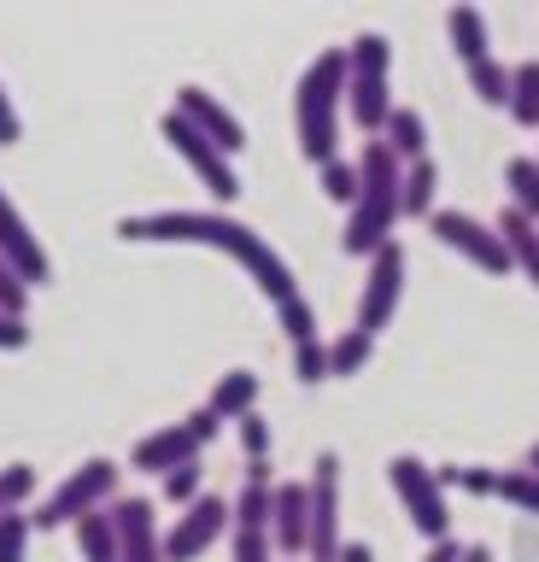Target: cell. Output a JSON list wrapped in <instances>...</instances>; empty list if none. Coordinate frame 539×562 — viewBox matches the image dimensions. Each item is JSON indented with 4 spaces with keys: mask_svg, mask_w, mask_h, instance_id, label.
<instances>
[{
    "mask_svg": "<svg viewBox=\"0 0 539 562\" xmlns=\"http://www.w3.org/2000/svg\"><path fill=\"white\" fill-rule=\"evenodd\" d=\"M521 130H539V59L510 65V105H504Z\"/></svg>",
    "mask_w": 539,
    "mask_h": 562,
    "instance_id": "7402d4cb",
    "label": "cell"
},
{
    "mask_svg": "<svg viewBox=\"0 0 539 562\" xmlns=\"http://www.w3.org/2000/svg\"><path fill=\"white\" fill-rule=\"evenodd\" d=\"M188 422H194V434H200V446H212V439H217V428H223V422H217L212 411H205V404H200V411H188Z\"/></svg>",
    "mask_w": 539,
    "mask_h": 562,
    "instance_id": "f35d334b",
    "label": "cell"
},
{
    "mask_svg": "<svg viewBox=\"0 0 539 562\" xmlns=\"http://www.w3.org/2000/svg\"><path fill=\"white\" fill-rule=\"evenodd\" d=\"M0 258L12 263V270L24 276V288H42V281H54V258H47V246L36 240V228L19 205H12V193L0 188Z\"/></svg>",
    "mask_w": 539,
    "mask_h": 562,
    "instance_id": "4fadbf2b",
    "label": "cell"
},
{
    "mask_svg": "<svg viewBox=\"0 0 539 562\" xmlns=\"http://www.w3.org/2000/svg\"><path fill=\"white\" fill-rule=\"evenodd\" d=\"M340 105H346V47H323L293 88V130L311 165L340 158Z\"/></svg>",
    "mask_w": 539,
    "mask_h": 562,
    "instance_id": "3957f363",
    "label": "cell"
},
{
    "mask_svg": "<svg viewBox=\"0 0 539 562\" xmlns=\"http://www.w3.org/2000/svg\"><path fill=\"white\" fill-rule=\"evenodd\" d=\"M504 188H510V211L539 223V158H510L504 165Z\"/></svg>",
    "mask_w": 539,
    "mask_h": 562,
    "instance_id": "d4e9b609",
    "label": "cell"
},
{
    "mask_svg": "<svg viewBox=\"0 0 539 562\" xmlns=\"http://www.w3.org/2000/svg\"><path fill=\"white\" fill-rule=\"evenodd\" d=\"M170 112L194 123V130H200L205 140H212L217 153H229V158H235L240 147H247V123H240V117L229 112V105H223V100L212 94V88L182 82V88H177V105H170Z\"/></svg>",
    "mask_w": 539,
    "mask_h": 562,
    "instance_id": "7c38bea8",
    "label": "cell"
},
{
    "mask_svg": "<svg viewBox=\"0 0 539 562\" xmlns=\"http://www.w3.org/2000/svg\"><path fill=\"white\" fill-rule=\"evenodd\" d=\"M423 562H463V544L458 539H440V544H428Z\"/></svg>",
    "mask_w": 539,
    "mask_h": 562,
    "instance_id": "ab89813d",
    "label": "cell"
},
{
    "mask_svg": "<svg viewBox=\"0 0 539 562\" xmlns=\"http://www.w3.org/2000/svg\"><path fill=\"white\" fill-rule=\"evenodd\" d=\"M434 474H440V486H463V492H475V498L498 492V469H434Z\"/></svg>",
    "mask_w": 539,
    "mask_h": 562,
    "instance_id": "d590c367",
    "label": "cell"
},
{
    "mask_svg": "<svg viewBox=\"0 0 539 562\" xmlns=\"http://www.w3.org/2000/svg\"><path fill=\"white\" fill-rule=\"evenodd\" d=\"M117 240H135V246H212V252L235 258L240 270L258 281V293H265L276 311H282L288 299H300V281H293L288 258L276 252L252 223L229 217V211H135V217L117 223Z\"/></svg>",
    "mask_w": 539,
    "mask_h": 562,
    "instance_id": "6da1fadb",
    "label": "cell"
},
{
    "mask_svg": "<svg viewBox=\"0 0 539 562\" xmlns=\"http://www.w3.org/2000/svg\"><path fill=\"white\" fill-rule=\"evenodd\" d=\"M446 35H451V47H458L463 70L481 65V59H493V42H486V12L481 7H451L446 12Z\"/></svg>",
    "mask_w": 539,
    "mask_h": 562,
    "instance_id": "ffe728a7",
    "label": "cell"
},
{
    "mask_svg": "<svg viewBox=\"0 0 539 562\" xmlns=\"http://www.w3.org/2000/svg\"><path fill=\"white\" fill-rule=\"evenodd\" d=\"M428 228H434V240L451 246L458 258H469L475 270H486V276H510V252H504V240H498L493 223L469 217V211H434Z\"/></svg>",
    "mask_w": 539,
    "mask_h": 562,
    "instance_id": "9c48e42d",
    "label": "cell"
},
{
    "mask_svg": "<svg viewBox=\"0 0 539 562\" xmlns=\"http://www.w3.org/2000/svg\"><path fill=\"white\" fill-rule=\"evenodd\" d=\"M24 311H30V288H24V276L12 270L7 258H0V316H12V323H24Z\"/></svg>",
    "mask_w": 539,
    "mask_h": 562,
    "instance_id": "d6a6232c",
    "label": "cell"
},
{
    "mask_svg": "<svg viewBox=\"0 0 539 562\" xmlns=\"http://www.w3.org/2000/svg\"><path fill=\"white\" fill-rule=\"evenodd\" d=\"M159 135L170 140V153H177L182 165H188V170H194L200 182H205V193H212L217 205H235V200H240V176H235V158H229V153H217L212 140H205V135H200V130H194V123H188V117L165 112V117H159Z\"/></svg>",
    "mask_w": 539,
    "mask_h": 562,
    "instance_id": "52a82bcc",
    "label": "cell"
},
{
    "mask_svg": "<svg viewBox=\"0 0 539 562\" xmlns=\"http://www.w3.org/2000/svg\"><path fill=\"white\" fill-rule=\"evenodd\" d=\"M335 562H375V551L363 539H340V557Z\"/></svg>",
    "mask_w": 539,
    "mask_h": 562,
    "instance_id": "60d3db41",
    "label": "cell"
},
{
    "mask_svg": "<svg viewBox=\"0 0 539 562\" xmlns=\"http://www.w3.org/2000/svg\"><path fill=\"white\" fill-rule=\"evenodd\" d=\"M521 469H528V474H539V439L528 446V457H521Z\"/></svg>",
    "mask_w": 539,
    "mask_h": 562,
    "instance_id": "7bdbcfd3",
    "label": "cell"
},
{
    "mask_svg": "<svg viewBox=\"0 0 539 562\" xmlns=\"http://www.w3.org/2000/svg\"><path fill=\"white\" fill-rule=\"evenodd\" d=\"M388 481H393V492H398V504H405V516H411L416 533H423L428 544L451 539V504H446V486H440V474H434L423 457L398 451L393 463H388Z\"/></svg>",
    "mask_w": 539,
    "mask_h": 562,
    "instance_id": "8992f818",
    "label": "cell"
},
{
    "mask_svg": "<svg viewBox=\"0 0 539 562\" xmlns=\"http://www.w3.org/2000/svg\"><path fill=\"white\" fill-rule=\"evenodd\" d=\"M311 544H305V557L311 562H335L340 557V457L335 451H323L317 463H311Z\"/></svg>",
    "mask_w": 539,
    "mask_h": 562,
    "instance_id": "ba28073f",
    "label": "cell"
},
{
    "mask_svg": "<svg viewBox=\"0 0 539 562\" xmlns=\"http://www.w3.org/2000/svg\"><path fill=\"white\" fill-rule=\"evenodd\" d=\"M398 193H405V165L393 158L388 140H363L358 200H352V211H346V235H340V246L352 258H375L381 246L393 240V223L405 217V211H398Z\"/></svg>",
    "mask_w": 539,
    "mask_h": 562,
    "instance_id": "7a4b0ae2",
    "label": "cell"
},
{
    "mask_svg": "<svg viewBox=\"0 0 539 562\" xmlns=\"http://www.w3.org/2000/svg\"><path fill=\"white\" fill-rule=\"evenodd\" d=\"M229 527H235L229 504H223L217 492H200V498L177 516V527L165 533V562H194V557H205L223 533H229Z\"/></svg>",
    "mask_w": 539,
    "mask_h": 562,
    "instance_id": "8fae6325",
    "label": "cell"
},
{
    "mask_svg": "<svg viewBox=\"0 0 539 562\" xmlns=\"http://www.w3.org/2000/svg\"><path fill=\"white\" fill-rule=\"evenodd\" d=\"M293 375H300L305 386L328 381V340H305V346H293Z\"/></svg>",
    "mask_w": 539,
    "mask_h": 562,
    "instance_id": "836d02e7",
    "label": "cell"
},
{
    "mask_svg": "<svg viewBox=\"0 0 539 562\" xmlns=\"http://www.w3.org/2000/svg\"><path fill=\"white\" fill-rule=\"evenodd\" d=\"M493 228H498L504 252H510V270H521V276H528L534 288H539V223H528L521 211H510V205H504Z\"/></svg>",
    "mask_w": 539,
    "mask_h": 562,
    "instance_id": "e0dca14e",
    "label": "cell"
},
{
    "mask_svg": "<svg viewBox=\"0 0 539 562\" xmlns=\"http://www.w3.org/2000/svg\"><path fill=\"white\" fill-rule=\"evenodd\" d=\"M200 457V434H194V422H170V428H153L135 439V451H130V463L142 469V474H170V469H182V463H194Z\"/></svg>",
    "mask_w": 539,
    "mask_h": 562,
    "instance_id": "9a60e30c",
    "label": "cell"
},
{
    "mask_svg": "<svg viewBox=\"0 0 539 562\" xmlns=\"http://www.w3.org/2000/svg\"><path fill=\"white\" fill-rule=\"evenodd\" d=\"M117 474H124V469H117L112 457H89V463H77L54 492H47V504H42L30 521L47 527V533H54V527H65V521L77 527L82 516H94V509H106V504L117 498Z\"/></svg>",
    "mask_w": 539,
    "mask_h": 562,
    "instance_id": "5b68a950",
    "label": "cell"
},
{
    "mask_svg": "<svg viewBox=\"0 0 539 562\" xmlns=\"http://www.w3.org/2000/svg\"><path fill=\"white\" fill-rule=\"evenodd\" d=\"M375 140H388L398 165H416V158H428V123H423V112H416V105H393Z\"/></svg>",
    "mask_w": 539,
    "mask_h": 562,
    "instance_id": "ac0fdd59",
    "label": "cell"
},
{
    "mask_svg": "<svg viewBox=\"0 0 539 562\" xmlns=\"http://www.w3.org/2000/svg\"><path fill=\"white\" fill-rule=\"evenodd\" d=\"M434 193H440V165L434 158H416V165H405V193H398V211L405 217H434Z\"/></svg>",
    "mask_w": 539,
    "mask_h": 562,
    "instance_id": "44dd1931",
    "label": "cell"
},
{
    "mask_svg": "<svg viewBox=\"0 0 539 562\" xmlns=\"http://www.w3.org/2000/svg\"><path fill=\"white\" fill-rule=\"evenodd\" d=\"M30 533H36V521H30L24 509L0 516V562H24L30 557Z\"/></svg>",
    "mask_w": 539,
    "mask_h": 562,
    "instance_id": "f1b7e54d",
    "label": "cell"
},
{
    "mask_svg": "<svg viewBox=\"0 0 539 562\" xmlns=\"http://www.w3.org/2000/svg\"><path fill=\"white\" fill-rule=\"evenodd\" d=\"M469 88H475L481 105H510V65H498V59L469 65Z\"/></svg>",
    "mask_w": 539,
    "mask_h": 562,
    "instance_id": "484cf974",
    "label": "cell"
},
{
    "mask_svg": "<svg viewBox=\"0 0 539 562\" xmlns=\"http://www.w3.org/2000/svg\"><path fill=\"white\" fill-rule=\"evenodd\" d=\"M498 498H510L516 509L539 516V474H528V469H504V474H498Z\"/></svg>",
    "mask_w": 539,
    "mask_h": 562,
    "instance_id": "4dcf8cb0",
    "label": "cell"
},
{
    "mask_svg": "<svg viewBox=\"0 0 539 562\" xmlns=\"http://www.w3.org/2000/svg\"><path fill=\"white\" fill-rule=\"evenodd\" d=\"M370 358H375V334H363V328H346V334L328 340V375H335V381L358 375Z\"/></svg>",
    "mask_w": 539,
    "mask_h": 562,
    "instance_id": "603a6c76",
    "label": "cell"
},
{
    "mask_svg": "<svg viewBox=\"0 0 539 562\" xmlns=\"http://www.w3.org/2000/svg\"><path fill=\"white\" fill-rule=\"evenodd\" d=\"M388 112H393V42L381 30H358L346 42V117L375 140Z\"/></svg>",
    "mask_w": 539,
    "mask_h": 562,
    "instance_id": "277c9868",
    "label": "cell"
},
{
    "mask_svg": "<svg viewBox=\"0 0 539 562\" xmlns=\"http://www.w3.org/2000/svg\"><path fill=\"white\" fill-rule=\"evenodd\" d=\"M30 492H36V469H30V463H7V469H0V516L24 509Z\"/></svg>",
    "mask_w": 539,
    "mask_h": 562,
    "instance_id": "83f0119b",
    "label": "cell"
},
{
    "mask_svg": "<svg viewBox=\"0 0 539 562\" xmlns=\"http://www.w3.org/2000/svg\"><path fill=\"white\" fill-rule=\"evenodd\" d=\"M235 434H240V451H247V463H265V457H270V422L258 416V411L240 416Z\"/></svg>",
    "mask_w": 539,
    "mask_h": 562,
    "instance_id": "e575fe53",
    "label": "cell"
},
{
    "mask_svg": "<svg viewBox=\"0 0 539 562\" xmlns=\"http://www.w3.org/2000/svg\"><path fill=\"white\" fill-rule=\"evenodd\" d=\"M30 346V328L12 323V316H0V351H24Z\"/></svg>",
    "mask_w": 539,
    "mask_h": 562,
    "instance_id": "74e56055",
    "label": "cell"
},
{
    "mask_svg": "<svg viewBox=\"0 0 539 562\" xmlns=\"http://www.w3.org/2000/svg\"><path fill=\"white\" fill-rule=\"evenodd\" d=\"M106 509L117 527V562H165V533L147 498H112Z\"/></svg>",
    "mask_w": 539,
    "mask_h": 562,
    "instance_id": "5bb4252c",
    "label": "cell"
},
{
    "mask_svg": "<svg viewBox=\"0 0 539 562\" xmlns=\"http://www.w3.org/2000/svg\"><path fill=\"white\" fill-rule=\"evenodd\" d=\"M398 299H405V246L388 240L381 252L370 258V276H363V293H358V323L363 334H381L393 323Z\"/></svg>",
    "mask_w": 539,
    "mask_h": 562,
    "instance_id": "30bf717a",
    "label": "cell"
},
{
    "mask_svg": "<svg viewBox=\"0 0 539 562\" xmlns=\"http://www.w3.org/2000/svg\"><path fill=\"white\" fill-rule=\"evenodd\" d=\"M200 486H205V469H200V457H194V463H182V469H170L159 492H165V504H182V509H188V504H194V498H200Z\"/></svg>",
    "mask_w": 539,
    "mask_h": 562,
    "instance_id": "1f68e13d",
    "label": "cell"
},
{
    "mask_svg": "<svg viewBox=\"0 0 539 562\" xmlns=\"http://www.w3.org/2000/svg\"><path fill=\"white\" fill-rule=\"evenodd\" d=\"M317 182H323V193H328L335 205L352 211V200H358V165H346V158H328V165L317 170Z\"/></svg>",
    "mask_w": 539,
    "mask_h": 562,
    "instance_id": "4316f807",
    "label": "cell"
},
{
    "mask_svg": "<svg viewBox=\"0 0 539 562\" xmlns=\"http://www.w3.org/2000/svg\"><path fill=\"white\" fill-rule=\"evenodd\" d=\"M270 544L282 557H305V544H311V492H305V481H276Z\"/></svg>",
    "mask_w": 539,
    "mask_h": 562,
    "instance_id": "2e32d148",
    "label": "cell"
},
{
    "mask_svg": "<svg viewBox=\"0 0 539 562\" xmlns=\"http://www.w3.org/2000/svg\"><path fill=\"white\" fill-rule=\"evenodd\" d=\"M282 334H288V346H305V340H317V311H311V299L300 293V299H288L282 311Z\"/></svg>",
    "mask_w": 539,
    "mask_h": 562,
    "instance_id": "f546056e",
    "label": "cell"
},
{
    "mask_svg": "<svg viewBox=\"0 0 539 562\" xmlns=\"http://www.w3.org/2000/svg\"><path fill=\"white\" fill-rule=\"evenodd\" d=\"M463 562H493V551H486V544H469V551H463Z\"/></svg>",
    "mask_w": 539,
    "mask_h": 562,
    "instance_id": "b9f144b4",
    "label": "cell"
},
{
    "mask_svg": "<svg viewBox=\"0 0 539 562\" xmlns=\"http://www.w3.org/2000/svg\"><path fill=\"white\" fill-rule=\"evenodd\" d=\"M19 140H24V117H19V105H12L7 82H0V147H19Z\"/></svg>",
    "mask_w": 539,
    "mask_h": 562,
    "instance_id": "8d00e7d4",
    "label": "cell"
},
{
    "mask_svg": "<svg viewBox=\"0 0 539 562\" xmlns=\"http://www.w3.org/2000/svg\"><path fill=\"white\" fill-rule=\"evenodd\" d=\"M77 551L82 562H117V527H112V509H94V516L77 521Z\"/></svg>",
    "mask_w": 539,
    "mask_h": 562,
    "instance_id": "cb8c5ba5",
    "label": "cell"
},
{
    "mask_svg": "<svg viewBox=\"0 0 539 562\" xmlns=\"http://www.w3.org/2000/svg\"><path fill=\"white\" fill-rule=\"evenodd\" d=\"M205 411H212L217 422H240L258 411V375L252 369H229V375H217L212 398H205Z\"/></svg>",
    "mask_w": 539,
    "mask_h": 562,
    "instance_id": "d6986e66",
    "label": "cell"
}]
</instances>
